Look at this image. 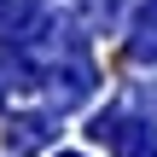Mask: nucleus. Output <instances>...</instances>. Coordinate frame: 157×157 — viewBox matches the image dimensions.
Here are the masks:
<instances>
[{
  "label": "nucleus",
  "mask_w": 157,
  "mask_h": 157,
  "mask_svg": "<svg viewBox=\"0 0 157 157\" xmlns=\"http://www.w3.org/2000/svg\"><path fill=\"white\" fill-rule=\"evenodd\" d=\"M0 93H6V76H0Z\"/></svg>",
  "instance_id": "nucleus-4"
},
{
  "label": "nucleus",
  "mask_w": 157,
  "mask_h": 157,
  "mask_svg": "<svg viewBox=\"0 0 157 157\" xmlns=\"http://www.w3.org/2000/svg\"><path fill=\"white\" fill-rule=\"evenodd\" d=\"M134 52L140 58H157V0H146L140 17H134Z\"/></svg>",
  "instance_id": "nucleus-3"
},
{
  "label": "nucleus",
  "mask_w": 157,
  "mask_h": 157,
  "mask_svg": "<svg viewBox=\"0 0 157 157\" xmlns=\"http://www.w3.org/2000/svg\"><path fill=\"white\" fill-rule=\"evenodd\" d=\"M93 140H105L117 157H157V128L151 122H128V117H99L87 128Z\"/></svg>",
  "instance_id": "nucleus-1"
},
{
  "label": "nucleus",
  "mask_w": 157,
  "mask_h": 157,
  "mask_svg": "<svg viewBox=\"0 0 157 157\" xmlns=\"http://www.w3.org/2000/svg\"><path fill=\"white\" fill-rule=\"evenodd\" d=\"M47 140H52V122H47V117H17V122L6 128V146H12V151H41Z\"/></svg>",
  "instance_id": "nucleus-2"
}]
</instances>
